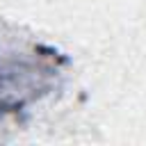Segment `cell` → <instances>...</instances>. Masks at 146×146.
I'll return each mask as SVG.
<instances>
[{
    "instance_id": "obj_1",
    "label": "cell",
    "mask_w": 146,
    "mask_h": 146,
    "mask_svg": "<svg viewBox=\"0 0 146 146\" xmlns=\"http://www.w3.org/2000/svg\"><path fill=\"white\" fill-rule=\"evenodd\" d=\"M57 75V52L32 48L27 52H0V114L18 112L27 100L46 94Z\"/></svg>"
}]
</instances>
